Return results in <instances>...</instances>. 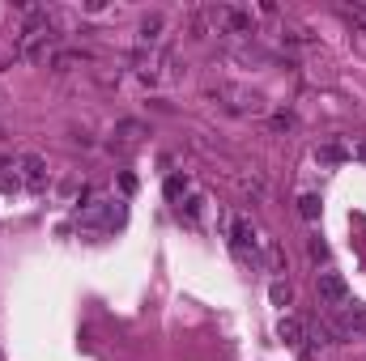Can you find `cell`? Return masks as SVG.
<instances>
[{
	"label": "cell",
	"mask_w": 366,
	"mask_h": 361,
	"mask_svg": "<svg viewBox=\"0 0 366 361\" xmlns=\"http://www.w3.org/2000/svg\"><path fill=\"white\" fill-rule=\"evenodd\" d=\"M307 251H311V260H315V264H320V260H328V243H320V238H311V247H307Z\"/></svg>",
	"instance_id": "obj_12"
},
{
	"label": "cell",
	"mask_w": 366,
	"mask_h": 361,
	"mask_svg": "<svg viewBox=\"0 0 366 361\" xmlns=\"http://www.w3.org/2000/svg\"><path fill=\"white\" fill-rule=\"evenodd\" d=\"M315 293H320V302L324 306H332V310H350V285H345V276L337 268H324L320 276H315Z\"/></svg>",
	"instance_id": "obj_1"
},
{
	"label": "cell",
	"mask_w": 366,
	"mask_h": 361,
	"mask_svg": "<svg viewBox=\"0 0 366 361\" xmlns=\"http://www.w3.org/2000/svg\"><path fill=\"white\" fill-rule=\"evenodd\" d=\"M158 30H162V13H149V17L141 21V43H154Z\"/></svg>",
	"instance_id": "obj_10"
},
{
	"label": "cell",
	"mask_w": 366,
	"mask_h": 361,
	"mask_svg": "<svg viewBox=\"0 0 366 361\" xmlns=\"http://www.w3.org/2000/svg\"><path fill=\"white\" fill-rule=\"evenodd\" d=\"M179 213L187 217V225H200L204 221V195H187L179 204Z\"/></svg>",
	"instance_id": "obj_7"
},
{
	"label": "cell",
	"mask_w": 366,
	"mask_h": 361,
	"mask_svg": "<svg viewBox=\"0 0 366 361\" xmlns=\"http://www.w3.org/2000/svg\"><path fill=\"white\" fill-rule=\"evenodd\" d=\"M115 136H119V149H128V145H137V141L145 136V123H137V119H124V123L115 128Z\"/></svg>",
	"instance_id": "obj_5"
},
{
	"label": "cell",
	"mask_w": 366,
	"mask_h": 361,
	"mask_svg": "<svg viewBox=\"0 0 366 361\" xmlns=\"http://www.w3.org/2000/svg\"><path fill=\"white\" fill-rule=\"evenodd\" d=\"M179 191H187V179H179V175H175V179L167 183V195H171V200H179Z\"/></svg>",
	"instance_id": "obj_14"
},
{
	"label": "cell",
	"mask_w": 366,
	"mask_h": 361,
	"mask_svg": "<svg viewBox=\"0 0 366 361\" xmlns=\"http://www.w3.org/2000/svg\"><path fill=\"white\" fill-rule=\"evenodd\" d=\"M341 158H345V153H341L337 145H324V149H320V162H341Z\"/></svg>",
	"instance_id": "obj_13"
},
{
	"label": "cell",
	"mask_w": 366,
	"mask_h": 361,
	"mask_svg": "<svg viewBox=\"0 0 366 361\" xmlns=\"http://www.w3.org/2000/svg\"><path fill=\"white\" fill-rule=\"evenodd\" d=\"M21 187H26V183H21V175H17V166H9V171L0 175V191H4V195H17Z\"/></svg>",
	"instance_id": "obj_9"
},
{
	"label": "cell",
	"mask_w": 366,
	"mask_h": 361,
	"mask_svg": "<svg viewBox=\"0 0 366 361\" xmlns=\"http://www.w3.org/2000/svg\"><path fill=\"white\" fill-rule=\"evenodd\" d=\"M354 158H362V162H366V141L358 145V149H354Z\"/></svg>",
	"instance_id": "obj_15"
},
{
	"label": "cell",
	"mask_w": 366,
	"mask_h": 361,
	"mask_svg": "<svg viewBox=\"0 0 366 361\" xmlns=\"http://www.w3.org/2000/svg\"><path fill=\"white\" fill-rule=\"evenodd\" d=\"M298 213H302L307 221H315V217H320V195H315V191H302V195H298Z\"/></svg>",
	"instance_id": "obj_8"
},
{
	"label": "cell",
	"mask_w": 366,
	"mask_h": 361,
	"mask_svg": "<svg viewBox=\"0 0 366 361\" xmlns=\"http://www.w3.org/2000/svg\"><path fill=\"white\" fill-rule=\"evenodd\" d=\"M269 298H273L277 306H290V298H294V289H290L285 280H273V285H269Z\"/></svg>",
	"instance_id": "obj_11"
},
{
	"label": "cell",
	"mask_w": 366,
	"mask_h": 361,
	"mask_svg": "<svg viewBox=\"0 0 366 361\" xmlns=\"http://www.w3.org/2000/svg\"><path fill=\"white\" fill-rule=\"evenodd\" d=\"M277 336H281V345H290V349H298L302 345V336H307V327L294 319V315H285L281 323H277Z\"/></svg>",
	"instance_id": "obj_4"
},
{
	"label": "cell",
	"mask_w": 366,
	"mask_h": 361,
	"mask_svg": "<svg viewBox=\"0 0 366 361\" xmlns=\"http://www.w3.org/2000/svg\"><path fill=\"white\" fill-rule=\"evenodd\" d=\"M345 336H366V306L345 310Z\"/></svg>",
	"instance_id": "obj_6"
},
{
	"label": "cell",
	"mask_w": 366,
	"mask_h": 361,
	"mask_svg": "<svg viewBox=\"0 0 366 361\" xmlns=\"http://www.w3.org/2000/svg\"><path fill=\"white\" fill-rule=\"evenodd\" d=\"M13 166H17L21 183H26V191H43V187H47V162H43L39 153H21Z\"/></svg>",
	"instance_id": "obj_2"
},
{
	"label": "cell",
	"mask_w": 366,
	"mask_h": 361,
	"mask_svg": "<svg viewBox=\"0 0 366 361\" xmlns=\"http://www.w3.org/2000/svg\"><path fill=\"white\" fill-rule=\"evenodd\" d=\"M230 247H234L239 255H243L247 247L256 251V225H252L247 217H230Z\"/></svg>",
	"instance_id": "obj_3"
}]
</instances>
